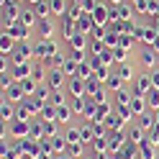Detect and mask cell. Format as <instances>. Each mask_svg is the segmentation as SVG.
I'll return each instance as SVG.
<instances>
[{"instance_id": "obj_32", "label": "cell", "mask_w": 159, "mask_h": 159, "mask_svg": "<svg viewBox=\"0 0 159 159\" xmlns=\"http://www.w3.org/2000/svg\"><path fill=\"white\" fill-rule=\"evenodd\" d=\"M41 121H57V105H46L41 111Z\"/></svg>"}, {"instance_id": "obj_36", "label": "cell", "mask_w": 159, "mask_h": 159, "mask_svg": "<svg viewBox=\"0 0 159 159\" xmlns=\"http://www.w3.org/2000/svg\"><path fill=\"white\" fill-rule=\"evenodd\" d=\"M131 98H134L131 93H126V90H118V93H116V103H118V105H126V103H131Z\"/></svg>"}, {"instance_id": "obj_12", "label": "cell", "mask_w": 159, "mask_h": 159, "mask_svg": "<svg viewBox=\"0 0 159 159\" xmlns=\"http://www.w3.org/2000/svg\"><path fill=\"white\" fill-rule=\"evenodd\" d=\"M18 23L34 31V28H36V23H39V16H36V11H34V8H28V11H21V18H18Z\"/></svg>"}, {"instance_id": "obj_21", "label": "cell", "mask_w": 159, "mask_h": 159, "mask_svg": "<svg viewBox=\"0 0 159 159\" xmlns=\"http://www.w3.org/2000/svg\"><path fill=\"white\" fill-rule=\"evenodd\" d=\"M123 80L118 77V75H108V80H105V90H113V93H118V90H123Z\"/></svg>"}, {"instance_id": "obj_17", "label": "cell", "mask_w": 159, "mask_h": 159, "mask_svg": "<svg viewBox=\"0 0 159 159\" xmlns=\"http://www.w3.org/2000/svg\"><path fill=\"white\" fill-rule=\"evenodd\" d=\"M49 8H52V16L64 18L67 16V8H69V0H49Z\"/></svg>"}, {"instance_id": "obj_23", "label": "cell", "mask_w": 159, "mask_h": 159, "mask_svg": "<svg viewBox=\"0 0 159 159\" xmlns=\"http://www.w3.org/2000/svg\"><path fill=\"white\" fill-rule=\"evenodd\" d=\"M128 136H131V139H128L131 144H136V146H141V144H144V128H141V126L128 128Z\"/></svg>"}, {"instance_id": "obj_6", "label": "cell", "mask_w": 159, "mask_h": 159, "mask_svg": "<svg viewBox=\"0 0 159 159\" xmlns=\"http://www.w3.org/2000/svg\"><path fill=\"white\" fill-rule=\"evenodd\" d=\"M149 90H152V77H149V72H144V75H139V77L134 80V95L146 98Z\"/></svg>"}, {"instance_id": "obj_3", "label": "cell", "mask_w": 159, "mask_h": 159, "mask_svg": "<svg viewBox=\"0 0 159 159\" xmlns=\"http://www.w3.org/2000/svg\"><path fill=\"white\" fill-rule=\"evenodd\" d=\"M90 16H93V21H95L98 28H108L111 21H113V8H108L105 3H98V8H95Z\"/></svg>"}, {"instance_id": "obj_22", "label": "cell", "mask_w": 159, "mask_h": 159, "mask_svg": "<svg viewBox=\"0 0 159 159\" xmlns=\"http://www.w3.org/2000/svg\"><path fill=\"white\" fill-rule=\"evenodd\" d=\"M123 126H126V121L121 116H108L105 118V128H108V131H121Z\"/></svg>"}, {"instance_id": "obj_19", "label": "cell", "mask_w": 159, "mask_h": 159, "mask_svg": "<svg viewBox=\"0 0 159 159\" xmlns=\"http://www.w3.org/2000/svg\"><path fill=\"white\" fill-rule=\"evenodd\" d=\"M77 28H80V34H90L93 28H98V26H95V21H93V16L85 13V16L77 21Z\"/></svg>"}, {"instance_id": "obj_18", "label": "cell", "mask_w": 159, "mask_h": 159, "mask_svg": "<svg viewBox=\"0 0 159 159\" xmlns=\"http://www.w3.org/2000/svg\"><path fill=\"white\" fill-rule=\"evenodd\" d=\"M16 39L11 36V34H3V36H0V52H3V54H13L16 52Z\"/></svg>"}, {"instance_id": "obj_44", "label": "cell", "mask_w": 159, "mask_h": 159, "mask_svg": "<svg viewBox=\"0 0 159 159\" xmlns=\"http://www.w3.org/2000/svg\"><path fill=\"white\" fill-rule=\"evenodd\" d=\"M26 3H31V5H36V3H41V0H26Z\"/></svg>"}, {"instance_id": "obj_42", "label": "cell", "mask_w": 159, "mask_h": 159, "mask_svg": "<svg viewBox=\"0 0 159 159\" xmlns=\"http://www.w3.org/2000/svg\"><path fill=\"white\" fill-rule=\"evenodd\" d=\"M111 5H113V8H118V5H123V0H111Z\"/></svg>"}, {"instance_id": "obj_37", "label": "cell", "mask_w": 159, "mask_h": 159, "mask_svg": "<svg viewBox=\"0 0 159 159\" xmlns=\"http://www.w3.org/2000/svg\"><path fill=\"white\" fill-rule=\"evenodd\" d=\"M44 134L52 139V136H59L57 134V121H44Z\"/></svg>"}, {"instance_id": "obj_2", "label": "cell", "mask_w": 159, "mask_h": 159, "mask_svg": "<svg viewBox=\"0 0 159 159\" xmlns=\"http://www.w3.org/2000/svg\"><path fill=\"white\" fill-rule=\"evenodd\" d=\"M26 62H36V57H34V46L28 44V41H18L16 52L11 54V64H26Z\"/></svg>"}, {"instance_id": "obj_15", "label": "cell", "mask_w": 159, "mask_h": 159, "mask_svg": "<svg viewBox=\"0 0 159 159\" xmlns=\"http://www.w3.org/2000/svg\"><path fill=\"white\" fill-rule=\"evenodd\" d=\"M146 98H141V95H134L131 98V103H128V108H131V111H134V116H144L146 113Z\"/></svg>"}, {"instance_id": "obj_26", "label": "cell", "mask_w": 159, "mask_h": 159, "mask_svg": "<svg viewBox=\"0 0 159 159\" xmlns=\"http://www.w3.org/2000/svg\"><path fill=\"white\" fill-rule=\"evenodd\" d=\"M69 118H72V108L59 105L57 108V123H69Z\"/></svg>"}, {"instance_id": "obj_46", "label": "cell", "mask_w": 159, "mask_h": 159, "mask_svg": "<svg viewBox=\"0 0 159 159\" xmlns=\"http://www.w3.org/2000/svg\"><path fill=\"white\" fill-rule=\"evenodd\" d=\"M26 159H34V157H26Z\"/></svg>"}, {"instance_id": "obj_45", "label": "cell", "mask_w": 159, "mask_h": 159, "mask_svg": "<svg viewBox=\"0 0 159 159\" xmlns=\"http://www.w3.org/2000/svg\"><path fill=\"white\" fill-rule=\"evenodd\" d=\"M82 159H93V157H82Z\"/></svg>"}, {"instance_id": "obj_35", "label": "cell", "mask_w": 159, "mask_h": 159, "mask_svg": "<svg viewBox=\"0 0 159 159\" xmlns=\"http://www.w3.org/2000/svg\"><path fill=\"white\" fill-rule=\"evenodd\" d=\"M64 154H69V157H80L82 159V144H67V152Z\"/></svg>"}, {"instance_id": "obj_39", "label": "cell", "mask_w": 159, "mask_h": 159, "mask_svg": "<svg viewBox=\"0 0 159 159\" xmlns=\"http://www.w3.org/2000/svg\"><path fill=\"white\" fill-rule=\"evenodd\" d=\"M118 116H121L123 121L128 123V121H131V118H134V111H131V108H126V105H118Z\"/></svg>"}, {"instance_id": "obj_41", "label": "cell", "mask_w": 159, "mask_h": 159, "mask_svg": "<svg viewBox=\"0 0 159 159\" xmlns=\"http://www.w3.org/2000/svg\"><path fill=\"white\" fill-rule=\"evenodd\" d=\"M149 77H152V87H157V90H159V69H154Z\"/></svg>"}, {"instance_id": "obj_8", "label": "cell", "mask_w": 159, "mask_h": 159, "mask_svg": "<svg viewBox=\"0 0 159 159\" xmlns=\"http://www.w3.org/2000/svg\"><path fill=\"white\" fill-rule=\"evenodd\" d=\"M31 72H34V62H26V64H13V69H11V75H13V80H16V82H23V80H28V77H31Z\"/></svg>"}, {"instance_id": "obj_31", "label": "cell", "mask_w": 159, "mask_h": 159, "mask_svg": "<svg viewBox=\"0 0 159 159\" xmlns=\"http://www.w3.org/2000/svg\"><path fill=\"white\" fill-rule=\"evenodd\" d=\"M72 111L85 116V111H87V103H85V98H72Z\"/></svg>"}, {"instance_id": "obj_29", "label": "cell", "mask_w": 159, "mask_h": 159, "mask_svg": "<svg viewBox=\"0 0 159 159\" xmlns=\"http://www.w3.org/2000/svg\"><path fill=\"white\" fill-rule=\"evenodd\" d=\"M139 157H141V159H157V152H154V146H149L144 141L141 146H139Z\"/></svg>"}, {"instance_id": "obj_20", "label": "cell", "mask_w": 159, "mask_h": 159, "mask_svg": "<svg viewBox=\"0 0 159 159\" xmlns=\"http://www.w3.org/2000/svg\"><path fill=\"white\" fill-rule=\"evenodd\" d=\"M116 75L121 77L123 82H134V80H136V77H134V69H131V64H118V67H116Z\"/></svg>"}, {"instance_id": "obj_14", "label": "cell", "mask_w": 159, "mask_h": 159, "mask_svg": "<svg viewBox=\"0 0 159 159\" xmlns=\"http://www.w3.org/2000/svg\"><path fill=\"white\" fill-rule=\"evenodd\" d=\"M139 62H141V67H146V69H149V67H154V64H157V52H154L152 46H146L144 52L139 54Z\"/></svg>"}, {"instance_id": "obj_16", "label": "cell", "mask_w": 159, "mask_h": 159, "mask_svg": "<svg viewBox=\"0 0 159 159\" xmlns=\"http://www.w3.org/2000/svg\"><path fill=\"white\" fill-rule=\"evenodd\" d=\"M16 111H18V108H13V103L3 100V108H0V118H3V123H13L16 121Z\"/></svg>"}, {"instance_id": "obj_5", "label": "cell", "mask_w": 159, "mask_h": 159, "mask_svg": "<svg viewBox=\"0 0 159 159\" xmlns=\"http://www.w3.org/2000/svg\"><path fill=\"white\" fill-rule=\"evenodd\" d=\"M34 34L39 39H54V23H52V18H39Z\"/></svg>"}, {"instance_id": "obj_4", "label": "cell", "mask_w": 159, "mask_h": 159, "mask_svg": "<svg viewBox=\"0 0 159 159\" xmlns=\"http://www.w3.org/2000/svg\"><path fill=\"white\" fill-rule=\"evenodd\" d=\"M64 82H69V77L64 69H49V77H46V85H49V90H62Z\"/></svg>"}, {"instance_id": "obj_40", "label": "cell", "mask_w": 159, "mask_h": 159, "mask_svg": "<svg viewBox=\"0 0 159 159\" xmlns=\"http://www.w3.org/2000/svg\"><path fill=\"white\" fill-rule=\"evenodd\" d=\"M149 16H159V0H149Z\"/></svg>"}, {"instance_id": "obj_34", "label": "cell", "mask_w": 159, "mask_h": 159, "mask_svg": "<svg viewBox=\"0 0 159 159\" xmlns=\"http://www.w3.org/2000/svg\"><path fill=\"white\" fill-rule=\"evenodd\" d=\"M49 105H57V108L64 105V93L62 90H54L52 95H49Z\"/></svg>"}, {"instance_id": "obj_13", "label": "cell", "mask_w": 159, "mask_h": 159, "mask_svg": "<svg viewBox=\"0 0 159 159\" xmlns=\"http://www.w3.org/2000/svg\"><path fill=\"white\" fill-rule=\"evenodd\" d=\"M126 146V139L121 131H108V149L111 152H118V149H123Z\"/></svg>"}, {"instance_id": "obj_1", "label": "cell", "mask_w": 159, "mask_h": 159, "mask_svg": "<svg viewBox=\"0 0 159 159\" xmlns=\"http://www.w3.org/2000/svg\"><path fill=\"white\" fill-rule=\"evenodd\" d=\"M59 54V44L54 41V39H39V41L34 44V57L39 59V62H49L52 57Z\"/></svg>"}, {"instance_id": "obj_10", "label": "cell", "mask_w": 159, "mask_h": 159, "mask_svg": "<svg viewBox=\"0 0 159 159\" xmlns=\"http://www.w3.org/2000/svg\"><path fill=\"white\" fill-rule=\"evenodd\" d=\"M8 134L11 136H26L28 139V134H31V121H13L11 123V128H8Z\"/></svg>"}, {"instance_id": "obj_11", "label": "cell", "mask_w": 159, "mask_h": 159, "mask_svg": "<svg viewBox=\"0 0 159 159\" xmlns=\"http://www.w3.org/2000/svg\"><path fill=\"white\" fill-rule=\"evenodd\" d=\"M75 34H80V28H77V21H72L69 16H64L62 18V39L64 41H69Z\"/></svg>"}, {"instance_id": "obj_38", "label": "cell", "mask_w": 159, "mask_h": 159, "mask_svg": "<svg viewBox=\"0 0 159 159\" xmlns=\"http://www.w3.org/2000/svg\"><path fill=\"white\" fill-rule=\"evenodd\" d=\"M31 116H34V113L28 111V108H23V105H21V108L16 111V121H31Z\"/></svg>"}, {"instance_id": "obj_7", "label": "cell", "mask_w": 159, "mask_h": 159, "mask_svg": "<svg viewBox=\"0 0 159 159\" xmlns=\"http://www.w3.org/2000/svg\"><path fill=\"white\" fill-rule=\"evenodd\" d=\"M3 95H5V100H8V103H13V105H16V103H21L23 98H26L23 85H21V82H13L11 87H8V90H3Z\"/></svg>"}, {"instance_id": "obj_24", "label": "cell", "mask_w": 159, "mask_h": 159, "mask_svg": "<svg viewBox=\"0 0 159 159\" xmlns=\"http://www.w3.org/2000/svg\"><path fill=\"white\" fill-rule=\"evenodd\" d=\"M64 139H67V144H82V131L80 128H67Z\"/></svg>"}, {"instance_id": "obj_28", "label": "cell", "mask_w": 159, "mask_h": 159, "mask_svg": "<svg viewBox=\"0 0 159 159\" xmlns=\"http://www.w3.org/2000/svg\"><path fill=\"white\" fill-rule=\"evenodd\" d=\"M146 103H149L152 111H159V90H157V87H152V90L146 93Z\"/></svg>"}, {"instance_id": "obj_43", "label": "cell", "mask_w": 159, "mask_h": 159, "mask_svg": "<svg viewBox=\"0 0 159 159\" xmlns=\"http://www.w3.org/2000/svg\"><path fill=\"white\" fill-rule=\"evenodd\" d=\"M57 159H72V157H69V154H62V157H57Z\"/></svg>"}, {"instance_id": "obj_25", "label": "cell", "mask_w": 159, "mask_h": 159, "mask_svg": "<svg viewBox=\"0 0 159 159\" xmlns=\"http://www.w3.org/2000/svg\"><path fill=\"white\" fill-rule=\"evenodd\" d=\"M34 11L39 18H52V8H49V0H41V3L34 5Z\"/></svg>"}, {"instance_id": "obj_27", "label": "cell", "mask_w": 159, "mask_h": 159, "mask_svg": "<svg viewBox=\"0 0 159 159\" xmlns=\"http://www.w3.org/2000/svg\"><path fill=\"white\" fill-rule=\"evenodd\" d=\"M23 93H26V98H31V95H36V90H39V82L34 77H28V80H23Z\"/></svg>"}, {"instance_id": "obj_30", "label": "cell", "mask_w": 159, "mask_h": 159, "mask_svg": "<svg viewBox=\"0 0 159 159\" xmlns=\"http://www.w3.org/2000/svg\"><path fill=\"white\" fill-rule=\"evenodd\" d=\"M154 123H157V121H154V116L149 113V111H146V113L141 116V121H139V126H141L144 131H146V128H149V131H152V128H154Z\"/></svg>"}, {"instance_id": "obj_33", "label": "cell", "mask_w": 159, "mask_h": 159, "mask_svg": "<svg viewBox=\"0 0 159 159\" xmlns=\"http://www.w3.org/2000/svg\"><path fill=\"white\" fill-rule=\"evenodd\" d=\"M113 57H116V62L126 64V59H128V49H126V46H116V49H113Z\"/></svg>"}, {"instance_id": "obj_9", "label": "cell", "mask_w": 159, "mask_h": 159, "mask_svg": "<svg viewBox=\"0 0 159 159\" xmlns=\"http://www.w3.org/2000/svg\"><path fill=\"white\" fill-rule=\"evenodd\" d=\"M67 46L72 49V52H87V46H90V39H87V34H75V36L67 41Z\"/></svg>"}]
</instances>
